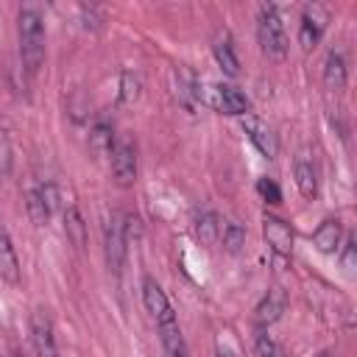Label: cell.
<instances>
[{
	"mask_svg": "<svg viewBox=\"0 0 357 357\" xmlns=\"http://www.w3.org/2000/svg\"><path fill=\"white\" fill-rule=\"evenodd\" d=\"M17 31H20V59L25 70L33 75L42 61H45V22L36 6H22L17 17Z\"/></svg>",
	"mask_w": 357,
	"mask_h": 357,
	"instance_id": "cell-1",
	"label": "cell"
},
{
	"mask_svg": "<svg viewBox=\"0 0 357 357\" xmlns=\"http://www.w3.org/2000/svg\"><path fill=\"white\" fill-rule=\"evenodd\" d=\"M195 98L198 103L220 112V114H248L251 109V100L245 92H240L237 86L231 84H201L198 81V89H195Z\"/></svg>",
	"mask_w": 357,
	"mask_h": 357,
	"instance_id": "cell-2",
	"label": "cell"
},
{
	"mask_svg": "<svg viewBox=\"0 0 357 357\" xmlns=\"http://www.w3.org/2000/svg\"><path fill=\"white\" fill-rule=\"evenodd\" d=\"M257 36L262 45V53L268 59H284L287 56V33H284V22L279 17L276 6H259L257 14Z\"/></svg>",
	"mask_w": 357,
	"mask_h": 357,
	"instance_id": "cell-3",
	"label": "cell"
},
{
	"mask_svg": "<svg viewBox=\"0 0 357 357\" xmlns=\"http://www.w3.org/2000/svg\"><path fill=\"white\" fill-rule=\"evenodd\" d=\"M103 251H106L109 268L120 273L128 251V215L120 209H114L103 223Z\"/></svg>",
	"mask_w": 357,
	"mask_h": 357,
	"instance_id": "cell-4",
	"label": "cell"
},
{
	"mask_svg": "<svg viewBox=\"0 0 357 357\" xmlns=\"http://www.w3.org/2000/svg\"><path fill=\"white\" fill-rule=\"evenodd\" d=\"M109 159H112L114 181L120 187H131L137 181V148L128 139H114V145L109 151Z\"/></svg>",
	"mask_w": 357,
	"mask_h": 357,
	"instance_id": "cell-5",
	"label": "cell"
},
{
	"mask_svg": "<svg viewBox=\"0 0 357 357\" xmlns=\"http://www.w3.org/2000/svg\"><path fill=\"white\" fill-rule=\"evenodd\" d=\"M326 25H329V11H326L321 3L304 6V11H301V25H298V42H301V47H304V50L315 47L318 39L324 36Z\"/></svg>",
	"mask_w": 357,
	"mask_h": 357,
	"instance_id": "cell-6",
	"label": "cell"
},
{
	"mask_svg": "<svg viewBox=\"0 0 357 357\" xmlns=\"http://www.w3.org/2000/svg\"><path fill=\"white\" fill-rule=\"evenodd\" d=\"M240 126H243V131L248 134V139L257 145V151H259L265 159H276V153H279V139H276L273 128H271L265 120H259L257 114H243V117H240Z\"/></svg>",
	"mask_w": 357,
	"mask_h": 357,
	"instance_id": "cell-7",
	"label": "cell"
},
{
	"mask_svg": "<svg viewBox=\"0 0 357 357\" xmlns=\"http://www.w3.org/2000/svg\"><path fill=\"white\" fill-rule=\"evenodd\" d=\"M31 343L36 349V357H59L56 337H53V324L45 310L31 312Z\"/></svg>",
	"mask_w": 357,
	"mask_h": 357,
	"instance_id": "cell-8",
	"label": "cell"
},
{
	"mask_svg": "<svg viewBox=\"0 0 357 357\" xmlns=\"http://www.w3.org/2000/svg\"><path fill=\"white\" fill-rule=\"evenodd\" d=\"M56 201H59V192L53 184H45V187H33L28 192V215L36 226H45L56 209Z\"/></svg>",
	"mask_w": 357,
	"mask_h": 357,
	"instance_id": "cell-9",
	"label": "cell"
},
{
	"mask_svg": "<svg viewBox=\"0 0 357 357\" xmlns=\"http://www.w3.org/2000/svg\"><path fill=\"white\" fill-rule=\"evenodd\" d=\"M262 234H265L268 245H271L279 257H287V254L293 251V229H290V223H284L282 218L265 215V218H262Z\"/></svg>",
	"mask_w": 357,
	"mask_h": 357,
	"instance_id": "cell-10",
	"label": "cell"
},
{
	"mask_svg": "<svg viewBox=\"0 0 357 357\" xmlns=\"http://www.w3.org/2000/svg\"><path fill=\"white\" fill-rule=\"evenodd\" d=\"M142 301H145V310L151 312V318H153L156 324L165 321V318H170V315H176L173 307H170V301H167V296H165V290H162L159 282L151 279V276L142 279Z\"/></svg>",
	"mask_w": 357,
	"mask_h": 357,
	"instance_id": "cell-11",
	"label": "cell"
},
{
	"mask_svg": "<svg viewBox=\"0 0 357 357\" xmlns=\"http://www.w3.org/2000/svg\"><path fill=\"white\" fill-rule=\"evenodd\" d=\"M293 173H296V187L304 198H315L318 195V170H315V162L307 151H301L296 156V165H293Z\"/></svg>",
	"mask_w": 357,
	"mask_h": 357,
	"instance_id": "cell-12",
	"label": "cell"
},
{
	"mask_svg": "<svg viewBox=\"0 0 357 357\" xmlns=\"http://www.w3.org/2000/svg\"><path fill=\"white\" fill-rule=\"evenodd\" d=\"M156 329H159V340H162L165 357H187V343H184V337H181V329H178L176 315L159 321Z\"/></svg>",
	"mask_w": 357,
	"mask_h": 357,
	"instance_id": "cell-13",
	"label": "cell"
},
{
	"mask_svg": "<svg viewBox=\"0 0 357 357\" xmlns=\"http://www.w3.org/2000/svg\"><path fill=\"white\" fill-rule=\"evenodd\" d=\"M0 279H6L8 284H20V259H17L8 231L3 226H0Z\"/></svg>",
	"mask_w": 357,
	"mask_h": 357,
	"instance_id": "cell-14",
	"label": "cell"
},
{
	"mask_svg": "<svg viewBox=\"0 0 357 357\" xmlns=\"http://www.w3.org/2000/svg\"><path fill=\"white\" fill-rule=\"evenodd\" d=\"M284 307H287V296H284V290H282V287H271L268 296L257 304V324L265 326V324L279 321L282 312H284Z\"/></svg>",
	"mask_w": 357,
	"mask_h": 357,
	"instance_id": "cell-15",
	"label": "cell"
},
{
	"mask_svg": "<svg viewBox=\"0 0 357 357\" xmlns=\"http://www.w3.org/2000/svg\"><path fill=\"white\" fill-rule=\"evenodd\" d=\"M312 243H315V248H318L321 254H335V251L340 248V220H337V218H326V220L315 229Z\"/></svg>",
	"mask_w": 357,
	"mask_h": 357,
	"instance_id": "cell-16",
	"label": "cell"
},
{
	"mask_svg": "<svg viewBox=\"0 0 357 357\" xmlns=\"http://www.w3.org/2000/svg\"><path fill=\"white\" fill-rule=\"evenodd\" d=\"M212 53H215V61L220 64V70L226 73V75H237L240 73V61H237V56H234V45H231V36L223 31L218 39H215V45H212Z\"/></svg>",
	"mask_w": 357,
	"mask_h": 357,
	"instance_id": "cell-17",
	"label": "cell"
},
{
	"mask_svg": "<svg viewBox=\"0 0 357 357\" xmlns=\"http://www.w3.org/2000/svg\"><path fill=\"white\" fill-rule=\"evenodd\" d=\"M195 237L204 243V245H215L218 237H220V223H218V215L212 209H201L195 212Z\"/></svg>",
	"mask_w": 357,
	"mask_h": 357,
	"instance_id": "cell-18",
	"label": "cell"
},
{
	"mask_svg": "<svg viewBox=\"0 0 357 357\" xmlns=\"http://www.w3.org/2000/svg\"><path fill=\"white\" fill-rule=\"evenodd\" d=\"M324 84H326L329 89H335V92H340V89L346 86V61H343V56L335 53V50L326 56V64H324Z\"/></svg>",
	"mask_w": 357,
	"mask_h": 357,
	"instance_id": "cell-19",
	"label": "cell"
},
{
	"mask_svg": "<svg viewBox=\"0 0 357 357\" xmlns=\"http://www.w3.org/2000/svg\"><path fill=\"white\" fill-rule=\"evenodd\" d=\"M64 231H67V237H70V243L73 245H84V240H86V226H84V218H81V212L75 209V206H70L67 212H64Z\"/></svg>",
	"mask_w": 357,
	"mask_h": 357,
	"instance_id": "cell-20",
	"label": "cell"
},
{
	"mask_svg": "<svg viewBox=\"0 0 357 357\" xmlns=\"http://www.w3.org/2000/svg\"><path fill=\"white\" fill-rule=\"evenodd\" d=\"M114 131H112V126H106V123H98L95 128H92V134H89V145H92V151L95 153H109L112 151V145H114Z\"/></svg>",
	"mask_w": 357,
	"mask_h": 357,
	"instance_id": "cell-21",
	"label": "cell"
},
{
	"mask_svg": "<svg viewBox=\"0 0 357 357\" xmlns=\"http://www.w3.org/2000/svg\"><path fill=\"white\" fill-rule=\"evenodd\" d=\"M245 245V229L240 223H226L223 226V248L229 254H240Z\"/></svg>",
	"mask_w": 357,
	"mask_h": 357,
	"instance_id": "cell-22",
	"label": "cell"
},
{
	"mask_svg": "<svg viewBox=\"0 0 357 357\" xmlns=\"http://www.w3.org/2000/svg\"><path fill=\"white\" fill-rule=\"evenodd\" d=\"M257 354H259V357H287L284 349H282L279 343H273V337L265 335V332L257 335Z\"/></svg>",
	"mask_w": 357,
	"mask_h": 357,
	"instance_id": "cell-23",
	"label": "cell"
},
{
	"mask_svg": "<svg viewBox=\"0 0 357 357\" xmlns=\"http://www.w3.org/2000/svg\"><path fill=\"white\" fill-rule=\"evenodd\" d=\"M340 265H343V271H346L349 276H354V268H357V243H354V237L346 240L343 254H340Z\"/></svg>",
	"mask_w": 357,
	"mask_h": 357,
	"instance_id": "cell-24",
	"label": "cell"
},
{
	"mask_svg": "<svg viewBox=\"0 0 357 357\" xmlns=\"http://www.w3.org/2000/svg\"><path fill=\"white\" fill-rule=\"evenodd\" d=\"M257 190H259V195H262L268 204H279V201H282V190H279L271 178H259V181H257Z\"/></svg>",
	"mask_w": 357,
	"mask_h": 357,
	"instance_id": "cell-25",
	"label": "cell"
},
{
	"mask_svg": "<svg viewBox=\"0 0 357 357\" xmlns=\"http://www.w3.org/2000/svg\"><path fill=\"white\" fill-rule=\"evenodd\" d=\"M137 98H139V78L131 73H123V100L131 103Z\"/></svg>",
	"mask_w": 357,
	"mask_h": 357,
	"instance_id": "cell-26",
	"label": "cell"
},
{
	"mask_svg": "<svg viewBox=\"0 0 357 357\" xmlns=\"http://www.w3.org/2000/svg\"><path fill=\"white\" fill-rule=\"evenodd\" d=\"M315 357H332V354H329V351H321V354H315Z\"/></svg>",
	"mask_w": 357,
	"mask_h": 357,
	"instance_id": "cell-27",
	"label": "cell"
},
{
	"mask_svg": "<svg viewBox=\"0 0 357 357\" xmlns=\"http://www.w3.org/2000/svg\"><path fill=\"white\" fill-rule=\"evenodd\" d=\"M218 357H231V354L229 351H218Z\"/></svg>",
	"mask_w": 357,
	"mask_h": 357,
	"instance_id": "cell-28",
	"label": "cell"
}]
</instances>
